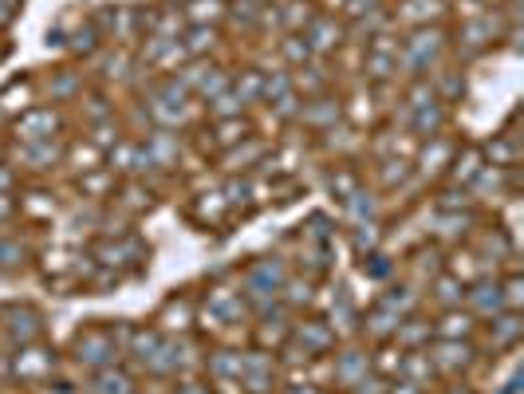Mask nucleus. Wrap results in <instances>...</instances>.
Instances as JSON below:
<instances>
[{"mask_svg": "<svg viewBox=\"0 0 524 394\" xmlns=\"http://www.w3.org/2000/svg\"><path fill=\"white\" fill-rule=\"evenodd\" d=\"M497 284H501V304H505V312H521V308H524V276H521V268H509L505 276H497Z\"/></svg>", "mask_w": 524, "mask_h": 394, "instance_id": "6ab92c4d", "label": "nucleus"}, {"mask_svg": "<svg viewBox=\"0 0 524 394\" xmlns=\"http://www.w3.org/2000/svg\"><path fill=\"white\" fill-rule=\"evenodd\" d=\"M24 245H20V237H0V268L4 272H12V268H20L24 264Z\"/></svg>", "mask_w": 524, "mask_h": 394, "instance_id": "412c9836", "label": "nucleus"}, {"mask_svg": "<svg viewBox=\"0 0 524 394\" xmlns=\"http://www.w3.org/2000/svg\"><path fill=\"white\" fill-rule=\"evenodd\" d=\"M304 4H316V0H304Z\"/></svg>", "mask_w": 524, "mask_h": 394, "instance_id": "a878e982", "label": "nucleus"}, {"mask_svg": "<svg viewBox=\"0 0 524 394\" xmlns=\"http://www.w3.org/2000/svg\"><path fill=\"white\" fill-rule=\"evenodd\" d=\"M489 335V347L493 351H517V343H521V312H497V316H489V320H481V328Z\"/></svg>", "mask_w": 524, "mask_h": 394, "instance_id": "0eeeda50", "label": "nucleus"}, {"mask_svg": "<svg viewBox=\"0 0 524 394\" xmlns=\"http://www.w3.org/2000/svg\"><path fill=\"white\" fill-rule=\"evenodd\" d=\"M280 56L288 60V71H296L300 64L312 60V48H308V40H304L300 32H284V36H280Z\"/></svg>", "mask_w": 524, "mask_h": 394, "instance_id": "aec40b11", "label": "nucleus"}, {"mask_svg": "<svg viewBox=\"0 0 524 394\" xmlns=\"http://www.w3.org/2000/svg\"><path fill=\"white\" fill-rule=\"evenodd\" d=\"M331 367H335V375H339V387H351L359 375H367V371H371V351L363 355V351L343 347V351L331 359Z\"/></svg>", "mask_w": 524, "mask_h": 394, "instance_id": "dca6fc26", "label": "nucleus"}, {"mask_svg": "<svg viewBox=\"0 0 524 394\" xmlns=\"http://www.w3.org/2000/svg\"><path fill=\"white\" fill-rule=\"evenodd\" d=\"M351 394H387L391 391V379H383V375H375V371H367V375H359L351 387Z\"/></svg>", "mask_w": 524, "mask_h": 394, "instance_id": "4be33fe9", "label": "nucleus"}, {"mask_svg": "<svg viewBox=\"0 0 524 394\" xmlns=\"http://www.w3.org/2000/svg\"><path fill=\"white\" fill-rule=\"evenodd\" d=\"M284 394H324V391H316L312 383H304V391H300V387H284Z\"/></svg>", "mask_w": 524, "mask_h": 394, "instance_id": "b1692460", "label": "nucleus"}, {"mask_svg": "<svg viewBox=\"0 0 524 394\" xmlns=\"http://www.w3.org/2000/svg\"><path fill=\"white\" fill-rule=\"evenodd\" d=\"M233 95L241 99V107L264 103V71H257V67H245V71L233 79Z\"/></svg>", "mask_w": 524, "mask_h": 394, "instance_id": "f3484780", "label": "nucleus"}, {"mask_svg": "<svg viewBox=\"0 0 524 394\" xmlns=\"http://www.w3.org/2000/svg\"><path fill=\"white\" fill-rule=\"evenodd\" d=\"M497 36H501V12H477L458 28L454 48L458 56H481L489 44H497Z\"/></svg>", "mask_w": 524, "mask_h": 394, "instance_id": "f03ea898", "label": "nucleus"}, {"mask_svg": "<svg viewBox=\"0 0 524 394\" xmlns=\"http://www.w3.org/2000/svg\"><path fill=\"white\" fill-rule=\"evenodd\" d=\"M430 300L438 304V312H446V308H461V300H465V284H461L458 276H450L446 268L430 280Z\"/></svg>", "mask_w": 524, "mask_h": 394, "instance_id": "2eb2a0df", "label": "nucleus"}, {"mask_svg": "<svg viewBox=\"0 0 524 394\" xmlns=\"http://www.w3.org/2000/svg\"><path fill=\"white\" fill-rule=\"evenodd\" d=\"M300 36L308 40L312 56H316V60H324V56H331L335 48H343V44H347V24H343V20H335V16H328V12H312V16H308V24L300 28Z\"/></svg>", "mask_w": 524, "mask_h": 394, "instance_id": "7ed1b4c3", "label": "nucleus"}, {"mask_svg": "<svg viewBox=\"0 0 524 394\" xmlns=\"http://www.w3.org/2000/svg\"><path fill=\"white\" fill-rule=\"evenodd\" d=\"M56 127H60V115L52 107H28V115L16 119V138H24V142H48Z\"/></svg>", "mask_w": 524, "mask_h": 394, "instance_id": "9b49d317", "label": "nucleus"}, {"mask_svg": "<svg viewBox=\"0 0 524 394\" xmlns=\"http://www.w3.org/2000/svg\"><path fill=\"white\" fill-rule=\"evenodd\" d=\"M186 4H190V0H186Z\"/></svg>", "mask_w": 524, "mask_h": 394, "instance_id": "bb28decb", "label": "nucleus"}, {"mask_svg": "<svg viewBox=\"0 0 524 394\" xmlns=\"http://www.w3.org/2000/svg\"><path fill=\"white\" fill-rule=\"evenodd\" d=\"M158 331L162 335H174V331H190V324H197V300L194 296H170L158 312Z\"/></svg>", "mask_w": 524, "mask_h": 394, "instance_id": "1a4fd4ad", "label": "nucleus"}, {"mask_svg": "<svg viewBox=\"0 0 524 394\" xmlns=\"http://www.w3.org/2000/svg\"><path fill=\"white\" fill-rule=\"evenodd\" d=\"M410 134H418L422 142L426 138H434V134L446 131V103H430V107H418V111H410Z\"/></svg>", "mask_w": 524, "mask_h": 394, "instance_id": "4468645a", "label": "nucleus"}, {"mask_svg": "<svg viewBox=\"0 0 524 394\" xmlns=\"http://www.w3.org/2000/svg\"><path fill=\"white\" fill-rule=\"evenodd\" d=\"M209 394H221V391H213V387H209Z\"/></svg>", "mask_w": 524, "mask_h": 394, "instance_id": "393cba45", "label": "nucleus"}, {"mask_svg": "<svg viewBox=\"0 0 524 394\" xmlns=\"http://www.w3.org/2000/svg\"><path fill=\"white\" fill-rule=\"evenodd\" d=\"M481 170H485L481 146H473V142H461L458 150H454V158H450V170H446V178H450V186L469 190V182H473Z\"/></svg>", "mask_w": 524, "mask_h": 394, "instance_id": "9d476101", "label": "nucleus"}, {"mask_svg": "<svg viewBox=\"0 0 524 394\" xmlns=\"http://www.w3.org/2000/svg\"><path fill=\"white\" fill-rule=\"evenodd\" d=\"M71 355H75V363H83L87 371H103V367H111L123 351L115 347V339H111L107 328H83L75 331V339H71Z\"/></svg>", "mask_w": 524, "mask_h": 394, "instance_id": "f257e3e1", "label": "nucleus"}, {"mask_svg": "<svg viewBox=\"0 0 524 394\" xmlns=\"http://www.w3.org/2000/svg\"><path fill=\"white\" fill-rule=\"evenodd\" d=\"M426 355H430L434 371L446 375V379H450V375H461L465 367L477 363L473 339H434V343H426Z\"/></svg>", "mask_w": 524, "mask_h": 394, "instance_id": "20e7f679", "label": "nucleus"}, {"mask_svg": "<svg viewBox=\"0 0 524 394\" xmlns=\"http://www.w3.org/2000/svg\"><path fill=\"white\" fill-rule=\"evenodd\" d=\"M446 4L450 0H398L394 20H402L406 28H426V24H434L446 12Z\"/></svg>", "mask_w": 524, "mask_h": 394, "instance_id": "ddd939ff", "label": "nucleus"}, {"mask_svg": "<svg viewBox=\"0 0 524 394\" xmlns=\"http://www.w3.org/2000/svg\"><path fill=\"white\" fill-rule=\"evenodd\" d=\"M4 217H12V197L8 194H0V221H4Z\"/></svg>", "mask_w": 524, "mask_h": 394, "instance_id": "5701e85b", "label": "nucleus"}, {"mask_svg": "<svg viewBox=\"0 0 524 394\" xmlns=\"http://www.w3.org/2000/svg\"><path fill=\"white\" fill-rule=\"evenodd\" d=\"M296 119H300L308 131L324 134L343 119V99H339V95L331 99L328 91H320V95H312L308 103H300V115H296Z\"/></svg>", "mask_w": 524, "mask_h": 394, "instance_id": "423d86ee", "label": "nucleus"}, {"mask_svg": "<svg viewBox=\"0 0 524 394\" xmlns=\"http://www.w3.org/2000/svg\"><path fill=\"white\" fill-rule=\"evenodd\" d=\"M430 87H434L438 103H454V99L465 95V79H461L458 67H438V71H434V79H430Z\"/></svg>", "mask_w": 524, "mask_h": 394, "instance_id": "a211bd4d", "label": "nucleus"}, {"mask_svg": "<svg viewBox=\"0 0 524 394\" xmlns=\"http://www.w3.org/2000/svg\"><path fill=\"white\" fill-rule=\"evenodd\" d=\"M430 324H434V339H473L477 328H481V320H473L465 308H446Z\"/></svg>", "mask_w": 524, "mask_h": 394, "instance_id": "f8f14e48", "label": "nucleus"}, {"mask_svg": "<svg viewBox=\"0 0 524 394\" xmlns=\"http://www.w3.org/2000/svg\"><path fill=\"white\" fill-rule=\"evenodd\" d=\"M0 324H4L8 339H12L16 347H28V343H40V339H44V316H40V308H32V304H4V308H0Z\"/></svg>", "mask_w": 524, "mask_h": 394, "instance_id": "39448f33", "label": "nucleus"}, {"mask_svg": "<svg viewBox=\"0 0 524 394\" xmlns=\"http://www.w3.org/2000/svg\"><path fill=\"white\" fill-rule=\"evenodd\" d=\"M292 339L312 355V359H320L324 351H331L335 347V328H331L328 320H316V316H308V320H296L292 324Z\"/></svg>", "mask_w": 524, "mask_h": 394, "instance_id": "6e6552de", "label": "nucleus"}]
</instances>
